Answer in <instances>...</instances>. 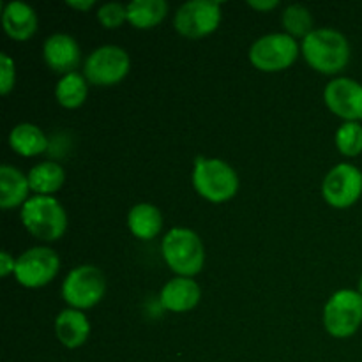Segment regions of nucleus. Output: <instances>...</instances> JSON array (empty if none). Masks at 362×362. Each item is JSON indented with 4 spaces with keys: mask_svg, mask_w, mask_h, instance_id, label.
<instances>
[{
    "mask_svg": "<svg viewBox=\"0 0 362 362\" xmlns=\"http://www.w3.org/2000/svg\"><path fill=\"white\" fill-rule=\"evenodd\" d=\"M87 78L74 71L60 78L55 88V98L66 108H78L87 99Z\"/></svg>",
    "mask_w": 362,
    "mask_h": 362,
    "instance_id": "4be33fe9",
    "label": "nucleus"
},
{
    "mask_svg": "<svg viewBox=\"0 0 362 362\" xmlns=\"http://www.w3.org/2000/svg\"><path fill=\"white\" fill-rule=\"evenodd\" d=\"M303 55L313 69L336 74L349 64L350 45L345 35L334 28H317L304 37Z\"/></svg>",
    "mask_w": 362,
    "mask_h": 362,
    "instance_id": "f257e3e1",
    "label": "nucleus"
},
{
    "mask_svg": "<svg viewBox=\"0 0 362 362\" xmlns=\"http://www.w3.org/2000/svg\"><path fill=\"white\" fill-rule=\"evenodd\" d=\"M193 186L205 200L221 204L235 197L239 189V177L228 163L198 156L194 158Z\"/></svg>",
    "mask_w": 362,
    "mask_h": 362,
    "instance_id": "20e7f679",
    "label": "nucleus"
},
{
    "mask_svg": "<svg viewBox=\"0 0 362 362\" xmlns=\"http://www.w3.org/2000/svg\"><path fill=\"white\" fill-rule=\"evenodd\" d=\"M59 267V255L52 247L37 246L25 251L16 258L14 276L25 288H41L55 278Z\"/></svg>",
    "mask_w": 362,
    "mask_h": 362,
    "instance_id": "1a4fd4ad",
    "label": "nucleus"
},
{
    "mask_svg": "<svg viewBox=\"0 0 362 362\" xmlns=\"http://www.w3.org/2000/svg\"><path fill=\"white\" fill-rule=\"evenodd\" d=\"M98 20L105 25L106 28H117L127 20V6L119 2H108L99 7Z\"/></svg>",
    "mask_w": 362,
    "mask_h": 362,
    "instance_id": "393cba45",
    "label": "nucleus"
},
{
    "mask_svg": "<svg viewBox=\"0 0 362 362\" xmlns=\"http://www.w3.org/2000/svg\"><path fill=\"white\" fill-rule=\"evenodd\" d=\"M359 293L362 296V276H361V281H359Z\"/></svg>",
    "mask_w": 362,
    "mask_h": 362,
    "instance_id": "c756f323",
    "label": "nucleus"
},
{
    "mask_svg": "<svg viewBox=\"0 0 362 362\" xmlns=\"http://www.w3.org/2000/svg\"><path fill=\"white\" fill-rule=\"evenodd\" d=\"M66 173L59 163L53 161H42L35 165L34 168L28 172V184L30 189L35 191L37 194H45L49 197L52 193L59 191L62 187Z\"/></svg>",
    "mask_w": 362,
    "mask_h": 362,
    "instance_id": "aec40b11",
    "label": "nucleus"
},
{
    "mask_svg": "<svg viewBox=\"0 0 362 362\" xmlns=\"http://www.w3.org/2000/svg\"><path fill=\"white\" fill-rule=\"evenodd\" d=\"M324 99L334 115L346 122L362 119V85L352 78H336L325 87Z\"/></svg>",
    "mask_w": 362,
    "mask_h": 362,
    "instance_id": "f8f14e48",
    "label": "nucleus"
},
{
    "mask_svg": "<svg viewBox=\"0 0 362 362\" xmlns=\"http://www.w3.org/2000/svg\"><path fill=\"white\" fill-rule=\"evenodd\" d=\"M2 25L9 37L16 41H27L37 30V14L28 4L13 0L4 6Z\"/></svg>",
    "mask_w": 362,
    "mask_h": 362,
    "instance_id": "2eb2a0df",
    "label": "nucleus"
},
{
    "mask_svg": "<svg viewBox=\"0 0 362 362\" xmlns=\"http://www.w3.org/2000/svg\"><path fill=\"white\" fill-rule=\"evenodd\" d=\"M67 6L74 7V9H81V11H87L94 6V0H67Z\"/></svg>",
    "mask_w": 362,
    "mask_h": 362,
    "instance_id": "c85d7f7f",
    "label": "nucleus"
},
{
    "mask_svg": "<svg viewBox=\"0 0 362 362\" xmlns=\"http://www.w3.org/2000/svg\"><path fill=\"white\" fill-rule=\"evenodd\" d=\"M221 21V4L216 0H189L175 14V28L184 37H204L212 34Z\"/></svg>",
    "mask_w": 362,
    "mask_h": 362,
    "instance_id": "9d476101",
    "label": "nucleus"
},
{
    "mask_svg": "<svg viewBox=\"0 0 362 362\" xmlns=\"http://www.w3.org/2000/svg\"><path fill=\"white\" fill-rule=\"evenodd\" d=\"M250 7H253V9H258V11H269L272 9V7L278 6V0H265V2H258V0H250Z\"/></svg>",
    "mask_w": 362,
    "mask_h": 362,
    "instance_id": "cd10ccee",
    "label": "nucleus"
},
{
    "mask_svg": "<svg viewBox=\"0 0 362 362\" xmlns=\"http://www.w3.org/2000/svg\"><path fill=\"white\" fill-rule=\"evenodd\" d=\"M105 290V274L95 265H80L64 279L62 297L74 310H88L103 299Z\"/></svg>",
    "mask_w": 362,
    "mask_h": 362,
    "instance_id": "423d86ee",
    "label": "nucleus"
},
{
    "mask_svg": "<svg viewBox=\"0 0 362 362\" xmlns=\"http://www.w3.org/2000/svg\"><path fill=\"white\" fill-rule=\"evenodd\" d=\"M202 290L197 281L191 278H179L170 279L161 290V306L165 310L173 311V313H184V311H191L198 303H200Z\"/></svg>",
    "mask_w": 362,
    "mask_h": 362,
    "instance_id": "4468645a",
    "label": "nucleus"
},
{
    "mask_svg": "<svg viewBox=\"0 0 362 362\" xmlns=\"http://www.w3.org/2000/svg\"><path fill=\"white\" fill-rule=\"evenodd\" d=\"M336 147L343 156H359L362 152V126L359 122H345L336 133Z\"/></svg>",
    "mask_w": 362,
    "mask_h": 362,
    "instance_id": "b1692460",
    "label": "nucleus"
},
{
    "mask_svg": "<svg viewBox=\"0 0 362 362\" xmlns=\"http://www.w3.org/2000/svg\"><path fill=\"white\" fill-rule=\"evenodd\" d=\"M299 55V46H297L296 37L288 34H269L253 42L250 48V60L257 69L274 71L286 69L296 62Z\"/></svg>",
    "mask_w": 362,
    "mask_h": 362,
    "instance_id": "6e6552de",
    "label": "nucleus"
},
{
    "mask_svg": "<svg viewBox=\"0 0 362 362\" xmlns=\"http://www.w3.org/2000/svg\"><path fill=\"white\" fill-rule=\"evenodd\" d=\"M131 67L129 55L120 46L105 45L90 53L85 60V78L98 87H110L127 76Z\"/></svg>",
    "mask_w": 362,
    "mask_h": 362,
    "instance_id": "0eeeda50",
    "label": "nucleus"
},
{
    "mask_svg": "<svg viewBox=\"0 0 362 362\" xmlns=\"http://www.w3.org/2000/svg\"><path fill=\"white\" fill-rule=\"evenodd\" d=\"M324 324L334 338L356 334L362 324V296L356 290H339L324 310Z\"/></svg>",
    "mask_w": 362,
    "mask_h": 362,
    "instance_id": "39448f33",
    "label": "nucleus"
},
{
    "mask_svg": "<svg viewBox=\"0 0 362 362\" xmlns=\"http://www.w3.org/2000/svg\"><path fill=\"white\" fill-rule=\"evenodd\" d=\"M161 251L168 267L182 278H191L204 267V244L198 233L189 228L170 230L163 239Z\"/></svg>",
    "mask_w": 362,
    "mask_h": 362,
    "instance_id": "7ed1b4c3",
    "label": "nucleus"
},
{
    "mask_svg": "<svg viewBox=\"0 0 362 362\" xmlns=\"http://www.w3.org/2000/svg\"><path fill=\"white\" fill-rule=\"evenodd\" d=\"M283 27L292 37H306L313 32V16L310 9L300 4H292L283 13Z\"/></svg>",
    "mask_w": 362,
    "mask_h": 362,
    "instance_id": "5701e85b",
    "label": "nucleus"
},
{
    "mask_svg": "<svg viewBox=\"0 0 362 362\" xmlns=\"http://www.w3.org/2000/svg\"><path fill=\"white\" fill-rule=\"evenodd\" d=\"M28 177L11 165L0 166V205L2 209L16 207L28 200Z\"/></svg>",
    "mask_w": 362,
    "mask_h": 362,
    "instance_id": "f3484780",
    "label": "nucleus"
},
{
    "mask_svg": "<svg viewBox=\"0 0 362 362\" xmlns=\"http://www.w3.org/2000/svg\"><path fill=\"white\" fill-rule=\"evenodd\" d=\"M168 13L165 0H133L127 4V20L138 28H151L161 23Z\"/></svg>",
    "mask_w": 362,
    "mask_h": 362,
    "instance_id": "412c9836",
    "label": "nucleus"
},
{
    "mask_svg": "<svg viewBox=\"0 0 362 362\" xmlns=\"http://www.w3.org/2000/svg\"><path fill=\"white\" fill-rule=\"evenodd\" d=\"M14 80H16L14 60L7 53H0V92L4 95L13 90Z\"/></svg>",
    "mask_w": 362,
    "mask_h": 362,
    "instance_id": "a878e982",
    "label": "nucleus"
},
{
    "mask_svg": "<svg viewBox=\"0 0 362 362\" xmlns=\"http://www.w3.org/2000/svg\"><path fill=\"white\" fill-rule=\"evenodd\" d=\"M127 226L131 233L141 240H151L161 232L163 218L158 207L151 204H138L127 214Z\"/></svg>",
    "mask_w": 362,
    "mask_h": 362,
    "instance_id": "a211bd4d",
    "label": "nucleus"
},
{
    "mask_svg": "<svg viewBox=\"0 0 362 362\" xmlns=\"http://www.w3.org/2000/svg\"><path fill=\"white\" fill-rule=\"evenodd\" d=\"M9 145L20 156L32 158V156H39L46 151L48 140H46V134L37 126L23 122L11 129Z\"/></svg>",
    "mask_w": 362,
    "mask_h": 362,
    "instance_id": "6ab92c4d",
    "label": "nucleus"
},
{
    "mask_svg": "<svg viewBox=\"0 0 362 362\" xmlns=\"http://www.w3.org/2000/svg\"><path fill=\"white\" fill-rule=\"evenodd\" d=\"M322 194L332 207H350L362 194V172L350 163H339L325 175Z\"/></svg>",
    "mask_w": 362,
    "mask_h": 362,
    "instance_id": "9b49d317",
    "label": "nucleus"
},
{
    "mask_svg": "<svg viewBox=\"0 0 362 362\" xmlns=\"http://www.w3.org/2000/svg\"><path fill=\"white\" fill-rule=\"evenodd\" d=\"M21 221L32 235L48 243L59 240L67 228V214L60 202L45 194H35L25 202Z\"/></svg>",
    "mask_w": 362,
    "mask_h": 362,
    "instance_id": "f03ea898",
    "label": "nucleus"
},
{
    "mask_svg": "<svg viewBox=\"0 0 362 362\" xmlns=\"http://www.w3.org/2000/svg\"><path fill=\"white\" fill-rule=\"evenodd\" d=\"M55 334L59 341L67 349H78L87 341L90 334V324L85 317L83 311L67 308L60 311L59 317L55 318Z\"/></svg>",
    "mask_w": 362,
    "mask_h": 362,
    "instance_id": "dca6fc26",
    "label": "nucleus"
},
{
    "mask_svg": "<svg viewBox=\"0 0 362 362\" xmlns=\"http://www.w3.org/2000/svg\"><path fill=\"white\" fill-rule=\"evenodd\" d=\"M14 269H16V260L11 257V253L2 251V253H0V276L6 278L11 272H14Z\"/></svg>",
    "mask_w": 362,
    "mask_h": 362,
    "instance_id": "bb28decb",
    "label": "nucleus"
},
{
    "mask_svg": "<svg viewBox=\"0 0 362 362\" xmlns=\"http://www.w3.org/2000/svg\"><path fill=\"white\" fill-rule=\"evenodd\" d=\"M42 57L55 73L66 76V74L74 73L80 64L81 52L76 39L71 37L69 34H53L42 45Z\"/></svg>",
    "mask_w": 362,
    "mask_h": 362,
    "instance_id": "ddd939ff",
    "label": "nucleus"
}]
</instances>
